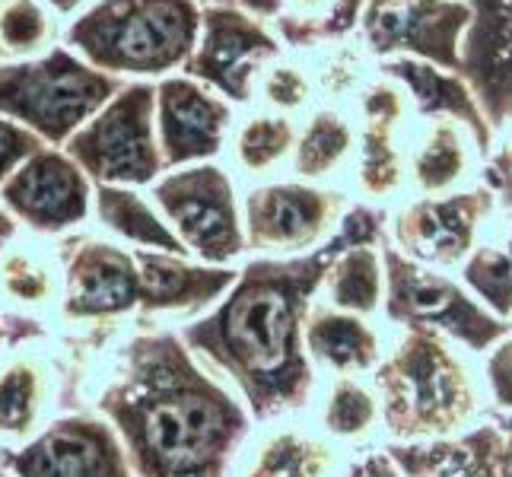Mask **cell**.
I'll return each mask as SVG.
<instances>
[{
  "mask_svg": "<svg viewBox=\"0 0 512 477\" xmlns=\"http://www.w3.org/2000/svg\"><path fill=\"white\" fill-rule=\"evenodd\" d=\"M229 128L233 105L201 80L188 74L156 80V144L166 172L210 163L223 153Z\"/></svg>",
  "mask_w": 512,
  "mask_h": 477,
  "instance_id": "cell-16",
  "label": "cell"
},
{
  "mask_svg": "<svg viewBox=\"0 0 512 477\" xmlns=\"http://www.w3.org/2000/svg\"><path fill=\"white\" fill-rule=\"evenodd\" d=\"M0 477H13V474H7V471H4V468H0Z\"/></svg>",
  "mask_w": 512,
  "mask_h": 477,
  "instance_id": "cell-42",
  "label": "cell"
},
{
  "mask_svg": "<svg viewBox=\"0 0 512 477\" xmlns=\"http://www.w3.org/2000/svg\"><path fill=\"white\" fill-rule=\"evenodd\" d=\"M376 388L382 433L398 446L455 439L484 420L490 401L481 360L433 328H395L379 366L369 373Z\"/></svg>",
  "mask_w": 512,
  "mask_h": 477,
  "instance_id": "cell-3",
  "label": "cell"
},
{
  "mask_svg": "<svg viewBox=\"0 0 512 477\" xmlns=\"http://www.w3.org/2000/svg\"><path fill=\"white\" fill-rule=\"evenodd\" d=\"M125 83L55 45L42 58L0 64V118L23 125L48 147H64Z\"/></svg>",
  "mask_w": 512,
  "mask_h": 477,
  "instance_id": "cell-5",
  "label": "cell"
},
{
  "mask_svg": "<svg viewBox=\"0 0 512 477\" xmlns=\"http://www.w3.org/2000/svg\"><path fill=\"white\" fill-rule=\"evenodd\" d=\"M382 261H385L382 315L392 328L420 325V328L443 331L446 338L462 344L474 357H484L493 344L512 331V325L487 312L455 274L414 264L385 242H382Z\"/></svg>",
  "mask_w": 512,
  "mask_h": 477,
  "instance_id": "cell-7",
  "label": "cell"
},
{
  "mask_svg": "<svg viewBox=\"0 0 512 477\" xmlns=\"http://www.w3.org/2000/svg\"><path fill=\"white\" fill-rule=\"evenodd\" d=\"M319 433L331 443H366L382 433L373 382L363 376H331L319 401Z\"/></svg>",
  "mask_w": 512,
  "mask_h": 477,
  "instance_id": "cell-29",
  "label": "cell"
},
{
  "mask_svg": "<svg viewBox=\"0 0 512 477\" xmlns=\"http://www.w3.org/2000/svg\"><path fill=\"white\" fill-rule=\"evenodd\" d=\"M385 347L388 338L373 318L331 309L315 296L306 318V353L312 366L328 369L331 376H369Z\"/></svg>",
  "mask_w": 512,
  "mask_h": 477,
  "instance_id": "cell-22",
  "label": "cell"
},
{
  "mask_svg": "<svg viewBox=\"0 0 512 477\" xmlns=\"http://www.w3.org/2000/svg\"><path fill=\"white\" fill-rule=\"evenodd\" d=\"M474 20L462 45V77L490 131L512 112V0H468Z\"/></svg>",
  "mask_w": 512,
  "mask_h": 477,
  "instance_id": "cell-18",
  "label": "cell"
},
{
  "mask_svg": "<svg viewBox=\"0 0 512 477\" xmlns=\"http://www.w3.org/2000/svg\"><path fill=\"white\" fill-rule=\"evenodd\" d=\"M42 4H48L58 16H77L86 4H93V0H42Z\"/></svg>",
  "mask_w": 512,
  "mask_h": 477,
  "instance_id": "cell-40",
  "label": "cell"
},
{
  "mask_svg": "<svg viewBox=\"0 0 512 477\" xmlns=\"http://www.w3.org/2000/svg\"><path fill=\"white\" fill-rule=\"evenodd\" d=\"M497 477H512V420L500 427V452H497Z\"/></svg>",
  "mask_w": 512,
  "mask_h": 477,
  "instance_id": "cell-38",
  "label": "cell"
},
{
  "mask_svg": "<svg viewBox=\"0 0 512 477\" xmlns=\"http://www.w3.org/2000/svg\"><path fill=\"white\" fill-rule=\"evenodd\" d=\"M0 204L35 236H64L93 210V182L61 147L35 150L0 185Z\"/></svg>",
  "mask_w": 512,
  "mask_h": 477,
  "instance_id": "cell-14",
  "label": "cell"
},
{
  "mask_svg": "<svg viewBox=\"0 0 512 477\" xmlns=\"http://www.w3.org/2000/svg\"><path fill=\"white\" fill-rule=\"evenodd\" d=\"M474 20L468 0H363L360 45L369 58H414L462 74V45Z\"/></svg>",
  "mask_w": 512,
  "mask_h": 477,
  "instance_id": "cell-12",
  "label": "cell"
},
{
  "mask_svg": "<svg viewBox=\"0 0 512 477\" xmlns=\"http://www.w3.org/2000/svg\"><path fill=\"white\" fill-rule=\"evenodd\" d=\"M64 287V274H58V261L42 242L20 239L0 255V290L13 303L29 309H45L58 299Z\"/></svg>",
  "mask_w": 512,
  "mask_h": 477,
  "instance_id": "cell-30",
  "label": "cell"
},
{
  "mask_svg": "<svg viewBox=\"0 0 512 477\" xmlns=\"http://www.w3.org/2000/svg\"><path fill=\"white\" fill-rule=\"evenodd\" d=\"M42 147H45V140H39L32 131H26L23 125H16L10 118H0V185Z\"/></svg>",
  "mask_w": 512,
  "mask_h": 477,
  "instance_id": "cell-36",
  "label": "cell"
},
{
  "mask_svg": "<svg viewBox=\"0 0 512 477\" xmlns=\"http://www.w3.org/2000/svg\"><path fill=\"white\" fill-rule=\"evenodd\" d=\"M239 477H350L338 443L299 427H268L239 452Z\"/></svg>",
  "mask_w": 512,
  "mask_h": 477,
  "instance_id": "cell-23",
  "label": "cell"
},
{
  "mask_svg": "<svg viewBox=\"0 0 512 477\" xmlns=\"http://www.w3.org/2000/svg\"><path fill=\"white\" fill-rule=\"evenodd\" d=\"M61 150L93 185H153L166 172L156 144V83H125Z\"/></svg>",
  "mask_w": 512,
  "mask_h": 477,
  "instance_id": "cell-6",
  "label": "cell"
},
{
  "mask_svg": "<svg viewBox=\"0 0 512 477\" xmlns=\"http://www.w3.org/2000/svg\"><path fill=\"white\" fill-rule=\"evenodd\" d=\"M96 408L134 477H229L252 436L249 408L175 331L134 334Z\"/></svg>",
  "mask_w": 512,
  "mask_h": 477,
  "instance_id": "cell-2",
  "label": "cell"
},
{
  "mask_svg": "<svg viewBox=\"0 0 512 477\" xmlns=\"http://www.w3.org/2000/svg\"><path fill=\"white\" fill-rule=\"evenodd\" d=\"M201 0H93L64 29V45L118 80H163L191 58Z\"/></svg>",
  "mask_w": 512,
  "mask_h": 477,
  "instance_id": "cell-4",
  "label": "cell"
},
{
  "mask_svg": "<svg viewBox=\"0 0 512 477\" xmlns=\"http://www.w3.org/2000/svg\"><path fill=\"white\" fill-rule=\"evenodd\" d=\"M487 153L465 121L417 115L408 140V188L414 194H449L481 182Z\"/></svg>",
  "mask_w": 512,
  "mask_h": 477,
  "instance_id": "cell-19",
  "label": "cell"
},
{
  "mask_svg": "<svg viewBox=\"0 0 512 477\" xmlns=\"http://www.w3.org/2000/svg\"><path fill=\"white\" fill-rule=\"evenodd\" d=\"M455 277L487 312L512 325V204L497 207Z\"/></svg>",
  "mask_w": 512,
  "mask_h": 477,
  "instance_id": "cell-25",
  "label": "cell"
},
{
  "mask_svg": "<svg viewBox=\"0 0 512 477\" xmlns=\"http://www.w3.org/2000/svg\"><path fill=\"white\" fill-rule=\"evenodd\" d=\"M217 4H223V0H217Z\"/></svg>",
  "mask_w": 512,
  "mask_h": 477,
  "instance_id": "cell-43",
  "label": "cell"
},
{
  "mask_svg": "<svg viewBox=\"0 0 512 477\" xmlns=\"http://www.w3.org/2000/svg\"><path fill=\"white\" fill-rule=\"evenodd\" d=\"M134 258L140 274V309L147 312L198 315L210 306H217L239 274L233 268L188 261L185 255H169V252L134 249Z\"/></svg>",
  "mask_w": 512,
  "mask_h": 477,
  "instance_id": "cell-20",
  "label": "cell"
},
{
  "mask_svg": "<svg viewBox=\"0 0 512 477\" xmlns=\"http://www.w3.org/2000/svg\"><path fill=\"white\" fill-rule=\"evenodd\" d=\"M255 93L261 96V105L268 112L293 118V112L306 109V105L315 99V80L303 64L280 58L277 64H271L261 74Z\"/></svg>",
  "mask_w": 512,
  "mask_h": 477,
  "instance_id": "cell-34",
  "label": "cell"
},
{
  "mask_svg": "<svg viewBox=\"0 0 512 477\" xmlns=\"http://www.w3.org/2000/svg\"><path fill=\"white\" fill-rule=\"evenodd\" d=\"M93 210L96 220L115 233L137 245L140 252H169V255H188L182 242L175 239L169 223L163 220L160 207L153 204L150 194L140 188L125 185H93Z\"/></svg>",
  "mask_w": 512,
  "mask_h": 477,
  "instance_id": "cell-27",
  "label": "cell"
},
{
  "mask_svg": "<svg viewBox=\"0 0 512 477\" xmlns=\"http://www.w3.org/2000/svg\"><path fill=\"white\" fill-rule=\"evenodd\" d=\"M13 477H134L115 430L102 417H61L20 449L0 452Z\"/></svg>",
  "mask_w": 512,
  "mask_h": 477,
  "instance_id": "cell-15",
  "label": "cell"
},
{
  "mask_svg": "<svg viewBox=\"0 0 512 477\" xmlns=\"http://www.w3.org/2000/svg\"><path fill=\"white\" fill-rule=\"evenodd\" d=\"M48 398V379L39 360L13 357L0 369V433L26 436L35 430Z\"/></svg>",
  "mask_w": 512,
  "mask_h": 477,
  "instance_id": "cell-33",
  "label": "cell"
},
{
  "mask_svg": "<svg viewBox=\"0 0 512 477\" xmlns=\"http://www.w3.org/2000/svg\"><path fill=\"white\" fill-rule=\"evenodd\" d=\"M296 121L290 115L258 112L245 118L233 134V156L245 175H271L290 163L296 147Z\"/></svg>",
  "mask_w": 512,
  "mask_h": 477,
  "instance_id": "cell-32",
  "label": "cell"
},
{
  "mask_svg": "<svg viewBox=\"0 0 512 477\" xmlns=\"http://www.w3.org/2000/svg\"><path fill=\"white\" fill-rule=\"evenodd\" d=\"M497 207L500 194L484 179L449 194H414L385 217V245L423 268L455 274Z\"/></svg>",
  "mask_w": 512,
  "mask_h": 477,
  "instance_id": "cell-9",
  "label": "cell"
},
{
  "mask_svg": "<svg viewBox=\"0 0 512 477\" xmlns=\"http://www.w3.org/2000/svg\"><path fill=\"white\" fill-rule=\"evenodd\" d=\"M385 214L350 204L322 249L296 258L245 261L233 287L179 338L207 369L236 385L255 420L290 417L309 408L315 366L306 353V318L322 290L328 264L347 245H382Z\"/></svg>",
  "mask_w": 512,
  "mask_h": 477,
  "instance_id": "cell-1",
  "label": "cell"
},
{
  "mask_svg": "<svg viewBox=\"0 0 512 477\" xmlns=\"http://www.w3.org/2000/svg\"><path fill=\"white\" fill-rule=\"evenodd\" d=\"M481 360V379L490 408L512 414V331L493 344Z\"/></svg>",
  "mask_w": 512,
  "mask_h": 477,
  "instance_id": "cell-35",
  "label": "cell"
},
{
  "mask_svg": "<svg viewBox=\"0 0 512 477\" xmlns=\"http://www.w3.org/2000/svg\"><path fill=\"white\" fill-rule=\"evenodd\" d=\"M484 169H487L484 182L497 188V194L512 188V112L503 121V128L493 134V144H490Z\"/></svg>",
  "mask_w": 512,
  "mask_h": 477,
  "instance_id": "cell-37",
  "label": "cell"
},
{
  "mask_svg": "<svg viewBox=\"0 0 512 477\" xmlns=\"http://www.w3.org/2000/svg\"><path fill=\"white\" fill-rule=\"evenodd\" d=\"M271 26L287 51H322L344 45L360 29L363 0H233Z\"/></svg>",
  "mask_w": 512,
  "mask_h": 477,
  "instance_id": "cell-21",
  "label": "cell"
},
{
  "mask_svg": "<svg viewBox=\"0 0 512 477\" xmlns=\"http://www.w3.org/2000/svg\"><path fill=\"white\" fill-rule=\"evenodd\" d=\"M64 299L61 309L74 322L118 318L140 306V274L134 249L112 239L80 236L64 245Z\"/></svg>",
  "mask_w": 512,
  "mask_h": 477,
  "instance_id": "cell-17",
  "label": "cell"
},
{
  "mask_svg": "<svg viewBox=\"0 0 512 477\" xmlns=\"http://www.w3.org/2000/svg\"><path fill=\"white\" fill-rule=\"evenodd\" d=\"M357 156L353 179L366 201H392L408 191V140L417 121L408 90L388 74L357 86Z\"/></svg>",
  "mask_w": 512,
  "mask_h": 477,
  "instance_id": "cell-13",
  "label": "cell"
},
{
  "mask_svg": "<svg viewBox=\"0 0 512 477\" xmlns=\"http://www.w3.org/2000/svg\"><path fill=\"white\" fill-rule=\"evenodd\" d=\"M280 58H287V48L271 26L236 7L233 0H207L201 4L198 42L182 74L201 80L229 105H249L261 74Z\"/></svg>",
  "mask_w": 512,
  "mask_h": 477,
  "instance_id": "cell-10",
  "label": "cell"
},
{
  "mask_svg": "<svg viewBox=\"0 0 512 477\" xmlns=\"http://www.w3.org/2000/svg\"><path fill=\"white\" fill-rule=\"evenodd\" d=\"M357 156V125L341 105H315L303 131H296L290 169L299 182H328L353 169Z\"/></svg>",
  "mask_w": 512,
  "mask_h": 477,
  "instance_id": "cell-26",
  "label": "cell"
},
{
  "mask_svg": "<svg viewBox=\"0 0 512 477\" xmlns=\"http://www.w3.org/2000/svg\"><path fill=\"white\" fill-rule=\"evenodd\" d=\"M379 70L388 77H395L404 90H408L417 115H449V118L465 121V125L474 131V137H478V144L484 147V153H490L493 131H490L481 105L474 99L471 86L465 83L462 74H452V70L423 64L414 58L379 61Z\"/></svg>",
  "mask_w": 512,
  "mask_h": 477,
  "instance_id": "cell-24",
  "label": "cell"
},
{
  "mask_svg": "<svg viewBox=\"0 0 512 477\" xmlns=\"http://www.w3.org/2000/svg\"><path fill=\"white\" fill-rule=\"evenodd\" d=\"M20 236V223H16L13 217H10V210L0 204V255H4L10 245H13V239Z\"/></svg>",
  "mask_w": 512,
  "mask_h": 477,
  "instance_id": "cell-39",
  "label": "cell"
},
{
  "mask_svg": "<svg viewBox=\"0 0 512 477\" xmlns=\"http://www.w3.org/2000/svg\"><path fill=\"white\" fill-rule=\"evenodd\" d=\"M0 344H4V325H0Z\"/></svg>",
  "mask_w": 512,
  "mask_h": 477,
  "instance_id": "cell-41",
  "label": "cell"
},
{
  "mask_svg": "<svg viewBox=\"0 0 512 477\" xmlns=\"http://www.w3.org/2000/svg\"><path fill=\"white\" fill-rule=\"evenodd\" d=\"M350 198L338 188L312 182H264L242 201L245 249L261 258L309 255L338 233Z\"/></svg>",
  "mask_w": 512,
  "mask_h": 477,
  "instance_id": "cell-11",
  "label": "cell"
},
{
  "mask_svg": "<svg viewBox=\"0 0 512 477\" xmlns=\"http://www.w3.org/2000/svg\"><path fill=\"white\" fill-rule=\"evenodd\" d=\"M319 299L331 309L376 318L385 299V261L379 245H347L334 255Z\"/></svg>",
  "mask_w": 512,
  "mask_h": 477,
  "instance_id": "cell-28",
  "label": "cell"
},
{
  "mask_svg": "<svg viewBox=\"0 0 512 477\" xmlns=\"http://www.w3.org/2000/svg\"><path fill=\"white\" fill-rule=\"evenodd\" d=\"M58 35V13L42 0H0V64L42 58Z\"/></svg>",
  "mask_w": 512,
  "mask_h": 477,
  "instance_id": "cell-31",
  "label": "cell"
},
{
  "mask_svg": "<svg viewBox=\"0 0 512 477\" xmlns=\"http://www.w3.org/2000/svg\"><path fill=\"white\" fill-rule=\"evenodd\" d=\"M153 204L194 261L229 268L245 252L236 182L217 163L169 169L153 182Z\"/></svg>",
  "mask_w": 512,
  "mask_h": 477,
  "instance_id": "cell-8",
  "label": "cell"
}]
</instances>
